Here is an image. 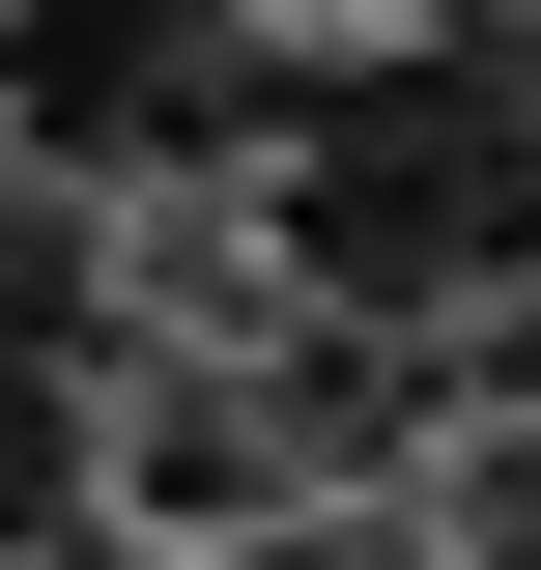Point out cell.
Wrapping results in <instances>:
<instances>
[{"instance_id": "cell-4", "label": "cell", "mask_w": 541, "mask_h": 570, "mask_svg": "<svg viewBox=\"0 0 541 570\" xmlns=\"http://www.w3.org/2000/svg\"><path fill=\"white\" fill-rule=\"evenodd\" d=\"M427 29H456V58L513 86V142H541V0H427Z\"/></svg>"}, {"instance_id": "cell-3", "label": "cell", "mask_w": 541, "mask_h": 570, "mask_svg": "<svg viewBox=\"0 0 541 570\" xmlns=\"http://www.w3.org/2000/svg\"><path fill=\"white\" fill-rule=\"evenodd\" d=\"M86 513V228L58 171H0V570Z\"/></svg>"}, {"instance_id": "cell-1", "label": "cell", "mask_w": 541, "mask_h": 570, "mask_svg": "<svg viewBox=\"0 0 541 570\" xmlns=\"http://www.w3.org/2000/svg\"><path fill=\"white\" fill-rule=\"evenodd\" d=\"M257 257L314 285L342 343H456L484 285H541V142H513V86H484L456 29L285 86V115H257Z\"/></svg>"}, {"instance_id": "cell-2", "label": "cell", "mask_w": 541, "mask_h": 570, "mask_svg": "<svg viewBox=\"0 0 541 570\" xmlns=\"http://www.w3.org/2000/svg\"><path fill=\"white\" fill-rule=\"evenodd\" d=\"M257 86V0H0V171H142Z\"/></svg>"}]
</instances>
